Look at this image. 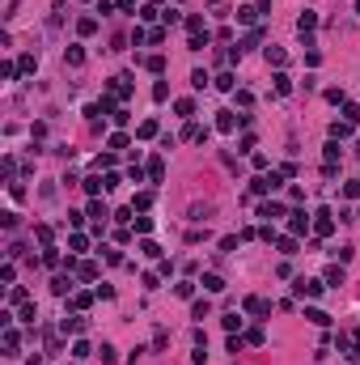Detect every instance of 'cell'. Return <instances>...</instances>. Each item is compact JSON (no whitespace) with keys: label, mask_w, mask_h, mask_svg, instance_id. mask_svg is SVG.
Listing matches in <instances>:
<instances>
[{"label":"cell","mask_w":360,"mask_h":365,"mask_svg":"<svg viewBox=\"0 0 360 365\" xmlns=\"http://www.w3.org/2000/svg\"><path fill=\"white\" fill-rule=\"evenodd\" d=\"M314 217H318V221H314V229H318V234H331V229H335V221H331L327 208H322V213H314Z\"/></svg>","instance_id":"cell-3"},{"label":"cell","mask_w":360,"mask_h":365,"mask_svg":"<svg viewBox=\"0 0 360 365\" xmlns=\"http://www.w3.org/2000/svg\"><path fill=\"white\" fill-rule=\"evenodd\" d=\"M208 81H212V77L203 73V68H199V73H191V85H195V89H203V85H208Z\"/></svg>","instance_id":"cell-18"},{"label":"cell","mask_w":360,"mask_h":365,"mask_svg":"<svg viewBox=\"0 0 360 365\" xmlns=\"http://www.w3.org/2000/svg\"><path fill=\"white\" fill-rule=\"evenodd\" d=\"M322 280H327V285H343V268H327V276H322Z\"/></svg>","instance_id":"cell-12"},{"label":"cell","mask_w":360,"mask_h":365,"mask_svg":"<svg viewBox=\"0 0 360 365\" xmlns=\"http://www.w3.org/2000/svg\"><path fill=\"white\" fill-rule=\"evenodd\" d=\"M305 319H309V323H318V327H327V323H331V314H327V310H305Z\"/></svg>","instance_id":"cell-10"},{"label":"cell","mask_w":360,"mask_h":365,"mask_svg":"<svg viewBox=\"0 0 360 365\" xmlns=\"http://www.w3.org/2000/svg\"><path fill=\"white\" fill-rule=\"evenodd\" d=\"M356 13H360V0H356Z\"/></svg>","instance_id":"cell-30"},{"label":"cell","mask_w":360,"mask_h":365,"mask_svg":"<svg viewBox=\"0 0 360 365\" xmlns=\"http://www.w3.org/2000/svg\"><path fill=\"white\" fill-rule=\"evenodd\" d=\"M216 85H221V89H233L237 81H233V73H221V77H216Z\"/></svg>","instance_id":"cell-24"},{"label":"cell","mask_w":360,"mask_h":365,"mask_svg":"<svg viewBox=\"0 0 360 365\" xmlns=\"http://www.w3.org/2000/svg\"><path fill=\"white\" fill-rule=\"evenodd\" d=\"M106 187V179H98V174H93V179H85V191H102Z\"/></svg>","instance_id":"cell-28"},{"label":"cell","mask_w":360,"mask_h":365,"mask_svg":"<svg viewBox=\"0 0 360 365\" xmlns=\"http://www.w3.org/2000/svg\"><path fill=\"white\" fill-rule=\"evenodd\" d=\"M288 225H293V234H305V229H309V217H305V213H293Z\"/></svg>","instance_id":"cell-7"},{"label":"cell","mask_w":360,"mask_h":365,"mask_svg":"<svg viewBox=\"0 0 360 365\" xmlns=\"http://www.w3.org/2000/svg\"><path fill=\"white\" fill-rule=\"evenodd\" d=\"M77 30H81V34H93V30H98V17H81Z\"/></svg>","instance_id":"cell-13"},{"label":"cell","mask_w":360,"mask_h":365,"mask_svg":"<svg viewBox=\"0 0 360 365\" xmlns=\"http://www.w3.org/2000/svg\"><path fill=\"white\" fill-rule=\"evenodd\" d=\"M144 68H153V73H161V68H165V60H161V55H149V60H144Z\"/></svg>","instance_id":"cell-23"},{"label":"cell","mask_w":360,"mask_h":365,"mask_svg":"<svg viewBox=\"0 0 360 365\" xmlns=\"http://www.w3.org/2000/svg\"><path fill=\"white\" fill-rule=\"evenodd\" d=\"M136 136H140V140H149V136H157V123H153V119H144V123H140V132H136Z\"/></svg>","instance_id":"cell-14"},{"label":"cell","mask_w":360,"mask_h":365,"mask_svg":"<svg viewBox=\"0 0 360 365\" xmlns=\"http://www.w3.org/2000/svg\"><path fill=\"white\" fill-rule=\"evenodd\" d=\"M259 217H267V221H271V217H280V204H263V208H259Z\"/></svg>","instance_id":"cell-25"},{"label":"cell","mask_w":360,"mask_h":365,"mask_svg":"<svg viewBox=\"0 0 360 365\" xmlns=\"http://www.w3.org/2000/svg\"><path fill=\"white\" fill-rule=\"evenodd\" d=\"M288 89H293V81H288V77L280 73V77H275V93H288Z\"/></svg>","instance_id":"cell-26"},{"label":"cell","mask_w":360,"mask_h":365,"mask_svg":"<svg viewBox=\"0 0 360 365\" xmlns=\"http://www.w3.org/2000/svg\"><path fill=\"white\" fill-rule=\"evenodd\" d=\"M81 327H85V319H77V314H72V319H64V327H59V331L72 336V331H81Z\"/></svg>","instance_id":"cell-8"},{"label":"cell","mask_w":360,"mask_h":365,"mask_svg":"<svg viewBox=\"0 0 360 365\" xmlns=\"http://www.w3.org/2000/svg\"><path fill=\"white\" fill-rule=\"evenodd\" d=\"M72 357H77V361L89 357V344H85V340H77V344H72Z\"/></svg>","instance_id":"cell-16"},{"label":"cell","mask_w":360,"mask_h":365,"mask_svg":"<svg viewBox=\"0 0 360 365\" xmlns=\"http://www.w3.org/2000/svg\"><path fill=\"white\" fill-rule=\"evenodd\" d=\"M343 195H347V200H356V195H360V183H347V187H343Z\"/></svg>","instance_id":"cell-29"},{"label":"cell","mask_w":360,"mask_h":365,"mask_svg":"<svg viewBox=\"0 0 360 365\" xmlns=\"http://www.w3.org/2000/svg\"><path fill=\"white\" fill-rule=\"evenodd\" d=\"M237 123H242V115H233V111H221V119H216V127H221V132H233Z\"/></svg>","instance_id":"cell-2"},{"label":"cell","mask_w":360,"mask_h":365,"mask_svg":"<svg viewBox=\"0 0 360 365\" xmlns=\"http://www.w3.org/2000/svg\"><path fill=\"white\" fill-rule=\"evenodd\" d=\"M51 289H55V293H68V289H72V280H68V276H55V280H51Z\"/></svg>","instance_id":"cell-19"},{"label":"cell","mask_w":360,"mask_h":365,"mask_svg":"<svg viewBox=\"0 0 360 365\" xmlns=\"http://www.w3.org/2000/svg\"><path fill=\"white\" fill-rule=\"evenodd\" d=\"M331 136H335V140H343V136H352V123H347V119H343V123H335V127H331Z\"/></svg>","instance_id":"cell-15"},{"label":"cell","mask_w":360,"mask_h":365,"mask_svg":"<svg viewBox=\"0 0 360 365\" xmlns=\"http://www.w3.org/2000/svg\"><path fill=\"white\" fill-rule=\"evenodd\" d=\"M149 179H153V183H161V179H165V161H161V157H153V161H149Z\"/></svg>","instance_id":"cell-4"},{"label":"cell","mask_w":360,"mask_h":365,"mask_svg":"<svg viewBox=\"0 0 360 365\" xmlns=\"http://www.w3.org/2000/svg\"><path fill=\"white\" fill-rule=\"evenodd\" d=\"M140 251L149 255V259H157V255H161V246H157V242H140Z\"/></svg>","instance_id":"cell-22"},{"label":"cell","mask_w":360,"mask_h":365,"mask_svg":"<svg viewBox=\"0 0 360 365\" xmlns=\"http://www.w3.org/2000/svg\"><path fill=\"white\" fill-rule=\"evenodd\" d=\"M280 255H297V238H280Z\"/></svg>","instance_id":"cell-20"},{"label":"cell","mask_w":360,"mask_h":365,"mask_svg":"<svg viewBox=\"0 0 360 365\" xmlns=\"http://www.w3.org/2000/svg\"><path fill=\"white\" fill-rule=\"evenodd\" d=\"M255 17H259V9H237V21H242V26H250Z\"/></svg>","instance_id":"cell-17"},{"label":"cell","mask_w":360,"mask_h":365,"mask_svg":"<svg viewBox=\"0 0 360 365\" xmlns=\"http://www.w3.org/2000/svg\"><path fill=\"white\" fill-rule=\"evenodd\" d=\"M68 64H85V51H81V47H68Z\"/></svg>","instance_id":"cell-21"},{"label":"cell","mask_w":360,"mask_h":365,"mask_svg":"<svg viewBox=\"0 0 360 365\" xmlns=\"http://www.w3.org/2000/svg\"><path fill=\"white\" fill-rule=\"evenodd\" d=\"M293 289L301 293V297H318V293L327 289V280H305V276H297V280H293Z\"/></svg>","instance_id":"cell-1"},{"label":"cell","mask_w":360,"mask_h":365,"mask_svg":"<svg viewBox=\"0 0 360 365\" xmlns=\"http://www.w3.org/2000/svg\"><path fill=\"white\" fill-rule=\"evenodd\" d=\"M203 289H208V293H221V289H225V280L216 276V272H208V276H203Z\"/></svg>","instance_id":"cell-6"},{"label":"cell","mask_w":360,"mask_h":365,"mask_svg":"<svg viewBox=\"0 0 360 365\" xmlns=\"http://www.w3.org/2000/svg\"><path fill=\"white\" fill-rule=\"evenodd\" d=\"M314 26H318V17H314V13H301V17H297V30H301V34H305V30H314Z\"/></svg>","instance_id":"cell-11"},{"label":"cell","mask_w":360,"mask_h":365,"mask_svg":"<svg viewBox=\"0 0 360 365\" xmlns=\"http://www.w3.org/2000/svg\"><path fill=\"white\" fill-rule=\"evenodd\" d=\"M267 64H275V68H284V64H288V55L280 51V47H267Z\"/></svg>","instance_id":"cell-5"},{"label":"cell","mask_w":360,"mask_h":365,"mask_svg":"<svg viewBox=\"0 0 360 365\" xmlns=\"http://www.w3.org/2000/svg\"><path fill=\"white\" fill-rule=\"evenodd\" d=\"M246 310H250V314H267V310H271V306H267V302H263V297H250V302H246Z\"/></svg>","instance_id":"cell-9"},{"label":"cell","mask_w":360,"mask_h":365,"mask_svg":"<svg viewBox=\"0 0 360 365\" xmlns=\"http://www.w3.org/2000/svg\"><path fill=\"white\" fill-rule=\"evenodd\" d=\"M174 111H178V115H195V102H191V98H183V102H178Z\"/></svg>","instance_id":"cell-27"}]
</instances>
